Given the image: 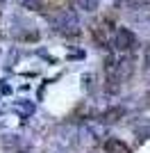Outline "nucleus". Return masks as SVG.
Instances as JSON below:
<instances>
[{
	"instance_id": "obj_6",
	"label": "nucleus",
	"mask_w": 150,
	"mask_h": 153,
	"mask_svg": "<svg viewBox=\"0 0 150 153\" xmlns=\"http://www.w3.org/2000/svg\"><path fill=\"white\" fill-rule=\"evenodd\" d=\"M118 5L127 7V9H137V7H148L146 0H118Z\"/></svg>"
},
{
	"instance_id": "obj_1",
	"label": "nucleus",
	"mask_w": 150,
	"mask_h": 153,
	"mask_svg": "<svg viewBox=\"0 0 150 153\" xmlns=\"http://www.w3.org/2000/svg\"><path fill=\"white\" fill-rule=\"evenodd\" d=\"M52 23H55L57 32H62V34H75V32H77V27H80L77 16H75V14H71V12L59 14V16H57Z\"/></svg>"
},
{
	"instance_id": "obj_8",
	"label": "nucleus",
	"mask_w": 150,
	"mask_h": 153,
	"mask_svg": "<svg viewBox=\"0 0 150 153\" xmlns=\"http://www.w3.org/2000/svg\"><path fill=\"white\" fill-rule=\"evenodd\" d=\"M91 153H100V151H91Z\"/></svg>"
},
{
	"instance_id": "obj_3",
	"label": "nucleus",
	"mask_w": 150,
	"mask_h": 153,
	"mask_svg": "<svg viewBox=\"0 0 150 153\" xmlns=\"http://www.w3.org/2000/svg\"><path fill=\"white\" fill-rule=\"evenodd\" d=\"M105 153H132V149L118 137H109L105 142Z\"/></svg>"
},
{
	"instance_id": "obj_5",
	"label": "nucleus",
	"mask_w": 150,
	"mask_h": 153,
	"mask_svg": "<svg viewBox=\"0 0 150 153\" xmlns=\"http://www.w3.org/2000/svg\"><path fill=\"white\" fill-rule=\"evenodd\" d=\"M75 5L84 9V12H96L98 9V0H75Z\"/></svg>"
},
{
	"instance_id": "obj_4",
	"label": "nucleus",
	"mask_w": 150,
	"mask_h": 153,
	"mask_svg": "<svg viewBox=\"0 0 150 153\" xmlns=\"http://www.w3.org/2000/svg\"><path fill=\"white\" fill-rule=\"evenodd\" d=\"M123 114H125L123 108H112V110H107L105 114L100 117V123H114V121H118Z\"/></svg>"
},
{
	"instance_id": "obj_2",
	"label": "nucleus",
	"mask_w": 150,
	"mask_h": 153,
	"mask_svg": "<svg viewBox=\"0 0 150 153\" xmlns=\"http://www.w3.org/2000/svg\"><path fill=\"white\" fill-rule=\"evenodd\" d=\"M116 48L121 53L134 51L137 48V34L132 30H127V27H118V32H116Z\"/></svg>"
},
{
	"instance_id": "obj_9",
	"label": "nucleus",
	"mask_w": 150,
	"mask_h": 153,
	"mask_svg": "<svg viewBox=\"0 0 150 153\" xmlns=\"http://www.w3.org/2000/svg\"><path fill=\"white\" fill-rule=\"evenodd\" d=\"M2 2H5V0H0V5H2Z\"/></svg>"
},
{
	"instance_id": "obj_7",
	"label": "nucleus",
	"mask_w": 150,
	"mask_h": 153,
	"mask_svg": "<svg viewBox=\"0 0 150 153\" xmlns=\"http://www.w3.org/2000/svg\"><path fill=\"white\" fill-rule=\"evenodd\" d=\"M23 2V7H27V9H43V2L41 0H21Z\"/></svg>"
}]
</instances>
